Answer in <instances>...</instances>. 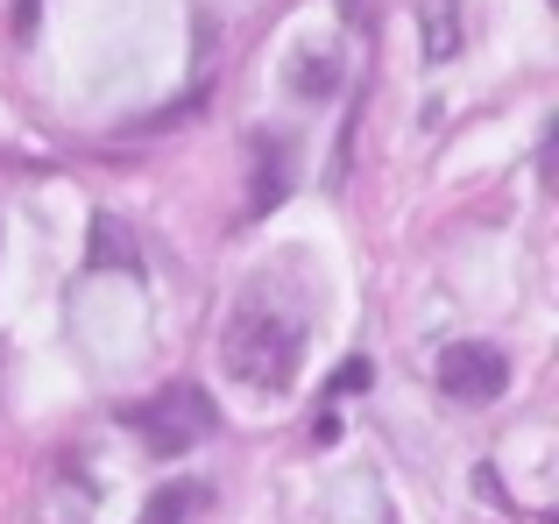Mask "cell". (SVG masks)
Returning <instances> with one entry per match:
<instances>
[{
    "label": "cell",
    "mask_w": 559,
    "mask_h": 524,
    "mask_svg": "<svg viewBox=\"0 0 559 524\" xmlns=\"http://www.w3.org/2000/svg\"><path fill=\"white\" fill-rule=\"evenodd\" d=\"M333 85H341V64H326V57H298V93L305 99H333Z\"/></svg>",
    "instance_id": "6"
},
{
    "label": "cell",
    "mask_w": 559,
    "mask_h": 524,
    "mask_svg": "<svg viewBox=\"0 0 559 524\" xmlns=\"http://www.w3.org/2000/svg\"><path fill=\"white\" fill-rule=\"evenodd\" d=\"M453 50H461V28H453V14H432V28H425V57L439 64V57H453Z\"/></svg>",
    "instance_id": "7"
},
{
    "label": "cell",
    "mask_w": 559,
    "mask_h": 524,
    "mask_svg": "<svg viewBox=\"0 0 559 524\" xmlns=\"http://www.w3.org/2000/svg\"><path fill=\"white\" fill-rule=\"evenodd\" d=\"M284 192H290V142H262V150H255V192H248V213H270Z\"/></svg>",
    "instance_id": "4"
},
{
    "label": "cell",
    "mask_w": 559,
    "mask_h": 524,
    "mask_svg": "<svg viewBox=\"0 0 559 524\" xmlns=\"http://www.w3.org/2000/svg\"><path fill=\"white\" fill-rule=\"evenodd\" d=\"M36 14H43V0H14V36H36Z\"/></svg>",
    "instance_id": "9"
},
{
    "label": "cell",
    "mask_w": 559,
    "mask_h": 524,
    "mask_svg": "<svg viewBox=\"0 0 559 524\" xmlns=\"http://www.w3.org/2000/svg\"><path fill=\"white\" fill-rule=\"evenodd\" d=\"M219 361H227V376L248 383L255 397H284V390L298 383V361H305V319L270 312V305H241V312L227 319Z\"/></svg>",
    "instance_id": "1"
},
{
    "label": "cell",
    "mask_w": 559,
    "mask_h": 524,
    "mask_svg": "<svg viewBox=\"0 0 559 524\" xmlns=\"http://www.w3.org/2000/svg\"><path fill=\"white\" fill-rule=\"evenodd\" d=\"M128 426L150 440V454H185V446H199L205 432H213V404H205L191 383H170L164 397L135 404V412H128Z\"/></svg>",
    "instance_id": "2"
},
{
    "label": "cell",
    "mask_w": 559,
    "mask_h": 524,
    "mask_svg": "<svg viewBox=\"0 0 559 524\" xmlns=\"http://www.w3.org/2000/svg\"><path fill=\"white\" fill-rule=\"evenodd\" d=\"M503 383H510V361H503V347H489V341H461V347L439 355V390L461 397V404L503 397Z\"/></svg>",
    "instance_id": "3"
},
{
    "label": "cell",
    "mask_w": 559,
    "mask_h": 524,
    "mask_svg": "<svg viewBox=\"0 0 559 524\" xmlns=\"http://www.w3.org/2000/svg\"><path fill=\"white\" fill-rule=\"evenodd\" d=\"M185 511H191V489H170V497H156L142 511V524H185Z\"/></svg>",
    "instance_id": "8"
},
{
    "label": "cell",
    "mask_w": 559,
    "mask_h": 524,
    "mask_svg": "<svg viewBox=\"0 0 559 524\" xmlns=\"http://www.w3.org/2000/svg\"><path fill=\"white\" fill-rule=\"evenodd\" d=\"M135 270V249H128V227L121 221H107V213H99L93 221V270Z\"/></svg>",
    "instance_id": "5"
}]
</instances>
